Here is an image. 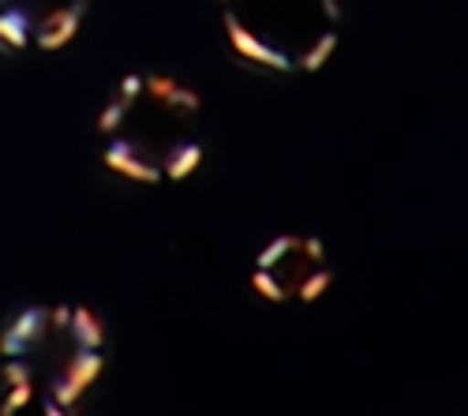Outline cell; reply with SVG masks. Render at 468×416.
I'll list each match as a JSON object with an SVG mask.
<instances>
[{
	"label": "cell",
	"instance_id": "obj_1",
	"mask_svg": "<svg viewBox=\"0 0 468 416\" xmlns=\"http://www.w3.org/2000/svg\"><path fill=\"white\" fill-rule=\"evenodd\" d=\"M199 109V94L169 75H124L98 121L109 139L105 165L139 184L187 180L203 165V143L191 132Z\"/></svg>",
	"mask_w": 468,
	"mask_h": 416
},
{
	"label": "cell",
	"instance_id": "obj_2",
	"mask_svg": "<svg viewBox=\"0 0 468 416\" xmlns=\"http://www.w3.org/2000/svg\"><path fill=\"white\" fill-rule=\"evenodd\" d=\"M229 46L270 71H319L337 49V0H218Z\"/></svg>",
	"mask_w": 468,
	"mask_h": 416
},
{
	"label": "cell",
	"instance_id": "obj_3",
	"mask_svg": "<svg viewBox=\"0 0 468 416\" xmlns=\"http://www.w3.org/2000/svg\"><path fill=\"white\" fill-rule=\"evenodd\" d=\"M87 16V0H0V49H60Z\"/></svg>",
	"mask_w": 468,
	"mask_h": 416
},
{
	"label": "cell",
	"instance_id": "obj_4",
	"mask_svg": "<svg viewBox=\"0 0 468 416\" xmlns=\"http://www.w3.org/2000/svg\"><path fill=\"white\" fill-rule=\"evenodd\" d=\"M105 360L98 349H75V357L64 364V375H57L53 387H49V398L68 412L80 405V398L98 383V375H101Z\"/></svg>",
	"mask_w": 468,
	"mask_h": 416
},
{
	"label": "cell",
	"instance_id": "obj_5",
	"mask_svg": "<svg viewBox=\"0 0 468 416\" xmlns=\"http://www.w3.org/2000/svg\"><path fill=\"white\" fill-rule=\"evenodd\" d=\"M46 326H49V308H42V304H30V308H23V312H16V319L5 326L12 337H19V342H27V346H37L46 337Z\"/></svg>",
	"mask_w": 468,
	"mask_h": 416
},
{
	"label": "cell",
	"instance_id": "obj_6",
	"mask_svg": "<svg viewBox=\"0 0 468 416\" xmlns=\"http://www.w3.org/2000/svg\"><path fill=\"white\" fill-rule=\"evenodd\" d=\"M68 334L75 337V346L80 349H101V342H105V326H101V319L90 312V308H71V323H68Z\"/></svg>",
	"mask_w": 468,
	"mask_h": 416
},
{
	"label": "cell",
	"instance_id": "obj_7",
	"mask_svg": "<svg viewBox=\"0 0 468 416\" xmlns=\"http://www.w3.org/2000/svg\"><path fill=\"white\" fill-rule=\"evenodd\" d=\"M330 282H334V274H330L326 267H315L311 274H303V278H300V285H296L292 293L300 296V304H311V300H319V296L330 289Z\"/></svg>",
	"mask_w": 468,
	"mask_h": 416
},
{
	"label": "cell",
	"instance_id": "obj_8",
	"mask_svg": "<svg viewBox=\"0 0 468 416\" xmlns=\"http://www.w3.org/2000/svg\"><path fill=\"white\" fill-rule=\"evenodd\" d=\"M251 289H255L259 296H266L270 304H282V300H289V289L278 282L274 271H259V267H255V274H251Z\"/></svg>",
	"mask_w": 468,
	"mask_h": 416
},
{
	"label": "cell",
	"instance_id": "obj_9",
	"mask_svg": "<svg viewBox=\"0 0 468 416\" xmlns=\"http://www.w3.org/2000/svg\"><path fill=\"white\" fill-rule=\"evenodd\" d=\"M0 379H5L8 387H23V383L34 379V371H30V364L23 357H16V360H8L5 368H0Z\"/></svg>",
	"mask_w": 468,
	"mask_h": 416
},
{
	"label": "cell",
	"instance_id": "obj_10",
	"mask_svg": "<svg viewBox=\"0 0 468 416\" xmlns=\"http://www.w3.org/2000/svg\"><path fill=\"white\" fill-rule=\"evenodd\" d=\"M27 353H30V346H27V342L12 337L8 330H0V357H5V360H16V357H27Z\"/></svg>",
	"mask_w": 468,
	"mask_h": 416
},
{
	"label": "cell",
	"instance_id": "obj_11",
	"mask_svg": "<svg viewBox=\"0 0 468 416\" xmlns=\"http://www.w3.org/2000/svg\"><path fill=\"white\" fill-rule=\"evenodd\" d=\"M303 251H307L311 262H323V259H326V248H323L319 237H303Z\"/></svg>",
	"mask_w": 468,
	"mask_h": 416
},
{
	"label": "cell",
	"instance_id": "obj_12",
	"mask_svg": "<svg viewBox=\"0 0 468 416\" xmlns=\"http://www.w3.org/2000/svg\"><path fill=\"white\" fill-rule=\"evenodd\" d=\"M49 323H53L57 330H68V323H71V308H68V304L53 308V312H49Z\"/></svg>",
	"mask_w": 468,
	"mask_h": 416
},
{
	"label": "cell",
	"instance_id": "obj_13",
	"mask_svg": "<svg viewBox=\"0 0 468 416\" xmlns=\"http://www.w3.org/2000/svg\"><path fill=\"white\" fill-rule=\"evenodd\" d=\"M42 412H46V416H68V412H64V409H60V405L53 401V398H49V401L42 405Z\"/></svg>",
	"mask_w": 468,
	"mask_h": 416
}]
</instances>
